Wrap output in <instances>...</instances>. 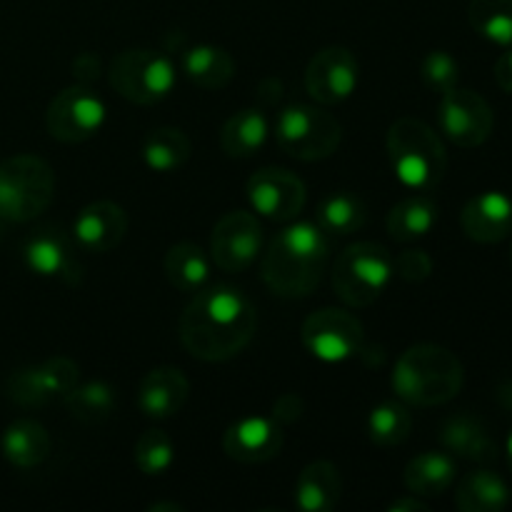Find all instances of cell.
Wrapping results in <instances>:
<instances>
[{
    "mask_svg": "<svg viewBox=\"0 0 512 512\" xmlns=\"http://www.w3.org/2000/svg\"><path fill=\"white\" fill-rule=\"evenodd\" d=\"M258 328L253 300L233 285L200 288L180 315V343L203 363H225L248 348Z\"/></svg>",
    "mask_w": 512,
    "mask_h": 512,
    "instance_id": "cell-1",
    "label": "cell"
},
{
    "mask_svg": "<svg viewBox=\"0 0 512 512\" xmlns=\"http://www.w3.org/2000/svg\"><path fill=\"white\" fill-rule=\"evenodd\" d=\"M328 263L330 235L320 228L318 220H300L270 240L260 275L280 298H305L320 285Z\"/></svg>",
    "mask_w": 512,
    "mask_h": 512,
    "instance_id": "cell-2",
    "label": "cell"
},
{
    "mask_svg": "<svg viewBox=\"0 0 512 512\" xmlns=\"http://www.w3.org/2000/svg\"><path fill=\"white\" fill-rule=\"evenodd\" d=\"M390 383L405 405L435 408L458 398L465 383V368L458 355L443 345L420 343L400 355Z\"/></svg>",
    "mask_w": 512,
    "mask_h": 512,
    "instance_id": "cell-3",
    "label": "cell"
},
{
    "mask_svg": "<svg viewBox=\"0 0 512 512\" xmlns=\"http://www.w3.org/2000/svg\"><path fill=\"white\" fill-rule=\"evenodd\" d=\"M388 158L395 178L410 190L428 193L448 170V153L440 135L413 115H403L388 130Z\"/></svg>",
    "mask_w": 512,
    "mask_h": 512,
    "instance_id": "cell-4",
    "label": "cell"
},
{
    "mask_svg": "<svg viewBox=\"0 0 512 512\" xmlns=\"http://www.w3.org/2000/svg\"><path fill=\"white\" fill-rule=\"evenodd\" d=\"M55 198V173L38 155H13L0 163V218L30 223L50 208Z\"/></svg>",
    "mask_w": 512,
    "mask_h": 512,
    "instance_id": "cell-5",
    "label": "cell"
},
{
    "mask_svg": "<svg viewBox=\"0 0 512 512\" xmlns=\"http://www.w3.org/2000/svg\"><path fill=\"white\" fill-rule=\"evenodd\" d=\"M395 278L393 255L380 243L348 245L335 258L333 288L350 308H370Z\"/></svg>",
    "mask_w": 512,
    "mask_h": 512,
    "instance_id": "cell-6",
    "label": "cell"
},
{
    "mask_svg": "<svg viewBox=\"0 0 512 512\" xmlns=\"http://www.w3.org/2000/svg\"><path fill=\"white\" fill-rule=\"evenodd\" d=\"M275 143L285 155L303 163L325 160L343 143V125L318 105H288L275 120Z\"/></svg>",
    "mask_w": 512,
    "mask_h": 512,
    "instance_id": "cell-7",
    "label": "cell"
},
{
    "mask_svg": "<svg viewBox=\"0 0 512 512\" xmlns=\"http://www.w3.org/2000/svg\"><path fill=\"white\" fill-rule=\"evenodd\" d=\"M108 83L120 98L135 105H155L173 93L178 83L175 63L153 48H128L115 55Z\"/></svg>",
    "mask_w": 512,
    "mask_h": 512,
    "instance_id": "cell-8",
    "label": "cell"
},
{
    "mask_svg": "<svg viewBox=\"0 0 512 512\" xmlns=\"http://www.w3.org/2000/svg\"><path fill=\"white\" fill-rule=\"evenodd\" d=\"M300 340L313 358L323 363H345L363 350L365 330L353 313L343 308H320L308 315Z\"/></svg>",
    "mask_w": 512,
    "mask_h": 512,
    "instance_id": "cell-9",
    "label": "cell"
},
{
    "mask_svg": "<svg viewBox=\"0 0 512 512\" xmlns=\"http://www.w3.org/2000/svg\"><path fill=\"white\" fill-rule=\"evenodd\" d=\"M105 123V103L88 85H70L60 90L45 110V128L55 140L78 145L98 135Z\"/></svg>",
    "mask_w": 512,
    "mask_h": 512,
    "instance_id": "cell-10",
    "label": "cell"
},
{
    "mask_svg": "<svg viewBox=\"0 0 512 512\" xmlns=\"http://www.w3.org/2000/svg\"><path fill=\"white\" fill-rule=\"evenodd\" d=\"M440 130L458 148H478L493 135L495 115L488 100L468 88H453L440 95Z\"/></svg>",
    "mask_w": 512,
    "mask_h": 512,
    "instance_id": "cell-11",
    "label": "cell"
},
{
    "mask_svg": "<svg viewBox=\"0 0 512 512\" xmlns=\"http://www.w3.org/2000/svg\"><path fill=\"white\" fill-rule=\"evenodd\" d=\"M360 63L343 45H328L310 58L305 68V90L320 105H340L358 90Z\"/></svg>",
    "mask_w": 512,
    "mask_h": 512,
    "instance_id": "cell-12",
    "label": "cell"
},
{
    "mask_svg": "<svg viewBox=\"0 0 512 512\" xmlns=\"http://www.w3.org/2000/svg\"><path fill=\"white\" fill-rule=\"evenodd\" d=\"M263 248V225L248 210L225 213L210 238V258L225 273H243L258 260Z\"/></svg>",
    "mask_w": 512,
    "mask_h": 512,
    "instance_id": "cell-13",
    "label": "cell"
},
{
    "mask_svg": "<svg viewBox=\"0 0 512 512\" xmlns=\"http://www.w3.org/2000/svg\"><path fill=\"white\" fill-rule=\"evenodd\" d=\"M245 193L255 213L275 223H290L298 218L308 200L303 180L285 168H263L253 173L245 185Z\"/></svg>",
    "mask_w": 512,
    "mask_h": 512,
    "instance_id": "cell-14",
    "label": "cell"
},
{
    "mask_svg": "<svg viewBox=\"0 0 512 512\" xmlns=\"http://www.w3.org/2000/svg\"><path fill=\"white\" fill-rule=\"evenodd\" d=\"M283 425L275 418L250 415L230 425L223 435V450L230 460L243 465H263L283 450Z\"/></svg>",
    "mask_w": 512,
    "mask_h": 512,
    "instance_id": "cell-15",
    "label": "cell"
},
{
    "mask_svg": "<svg viewBox=\"0 0 512 512\" xmlns=\"http://www.w3.org/2000/svg\"><path fill=\"white\" fill-rule=\"evenodd\" d=\"M128 233V213L113 200L85 205L73 220V238L85 253H108L118 248Z\"/></svg>",
    "mask_w": 512,
    "mask_h": 512,
    "instance_id": "cell-16",
    "label": "cell"
},
{
    "mask_svg": "<svg viewBox=\"0 0 512 512\" xmlns=\"http://www.w3.org/2000/svg\"><path fill=\"white\" fill-rule=\"evenodd\" d=\"M460 228L475 243H503L512 233V198L500 190L475 195L460 213Z\"/></svg>",
    "mask_w": 512,
    "mask_h": 512,
    "instance_id": "cell-17",
    "label": "cell"
},
{
    "mask_svg": "<svg viewBox=\"0 0 512 512\" xmlns=\"http://www.w3.org/2000/svg\"><path fill=\"white\" fill-rule=\"evenodd\" d=\"M190 395V383L185 373L173 365L153 368L138 388V408L150 420H168L183 410Z\"/></svg>",
    "mask_w": 512,
    "mask_h": 512,
    "instance_id": "cell-18",
    "label": "cell"
},
{
    "mask_svg": "<svg viewBox=\"0 0 512 512\" xmlns=\"http://www.w3.org/2000/svg\"><path fill=\"white\" fill-rule=\"evenodd\" d=\"M343 495L340 470L328 460H315L300 470L295 480V508L303 512H330L338 508Z\"/></svg>",
    "mask_w": 512,
    "mask_h": 512,
    "instance_id": "cell-19",
    "label": "cell"
},
{
    "mask_svg": "<svg viewBox=\"0 0 512 512\" xmlns=\"http://www.w3.org/2000/svg\"><path fill=\"white\" fill-rule=\"evenodd\" d=\"M440 443L450 455L473 460V463H495L498 443L488 433L485 423L475 415H455L440 430Z\"/></svg>",
    "mask_w": 512,
    "mask_h": 512,
    "instance_id": "cell-20",
    "label": "cell"
},
{
    "mask_svg": "<svg viewBox=\"0 0 512 512\" xmlns=\"http://www.w3.org/2000/svg\"><path fill=\"white\" fill-rule=\"evenodd\" d=\"M235 58L220 45L198 43L180 50V70L203 90H220L235 78Z\"/></svg>",
    "mask_w": 512,
    "mask_h": 512,
    "instance_id": "cell-21",
    "label": "cell"
},
{
    "mask_svg": "<svg viewBox=\"0 0 512 512\" xmlns=\"http://www.w3.org/2000/svg\"><path fill=\"white\" fill-rule=\"evenodd\" d=\"M458 475V465H455L453 455L438 453V450H428L420 453L405 465V488L418 498H438V495L448 493L450 485L455 483Z\"/></svg>",
    "mask_w": 512,
    "mask_h": 512,
    "instance_id": "cell-22",
    "label": "cell"
},
{
    "mask_svg": "<svg viewBox=\"0 0 512 512\" xmlns=\"http://www.w3.org/2000/svg\"><path fill=\"white\" fill-rule=\"evenodd\" d=\"M270 135V123L260 108H243L225 120L220 128V148L228 158H253Z\"/></svg>",
    "mask_w": 512,
    "mask_h": 512,
    "instance_id": "cell-23",
    "label": "cell"
},
{
    "mask_svg": "<svg viewBox=\"0 0 512 512\" xmlns=\"http://www.w3.org/2000/svg\"><path fill=\"white\" fill-rule=\"evenodd\" d=\"M53 448L48 430L38 423V420H15L5 428L3 438H0V450H3L5 460L15 468H35V465L45 463Z\"/></svg>",
    "mask_w": 512,
    "mask_h": 512,
    "instance_id": "cell-24",
    "label": "cell"
},
{
    "mask_svg": "<svg viewBox=\"0 0 512 512\" xmlns=\"http://www.w3.org/2000/svg\"><path fill=\"white\" fill-rule=\"evenodd\" d=\"M455 505L463 512H500L510 505V488L495 470L480 468L460 480Z\"/></svg>",
    "mask_w": 512,
    "mask_h": 512,
    "instance_id": "cell-25",
    "label": "cell"
},
{
    "mask_svg": "<svg viewBox=\"0 0 512 512\" xmlns=\"http://www.w3.org/2000/svg\"><path fill=\"white\" fill-rule=\"evenodd\" d=\"M23 260L30 273L43 278H68L73 273L70 248L58 230H38L23 245Z\"/></svg>",
    "mask_w": 512,
    "mask_h": 512,
    "instance_id": "cell-26",
    "label": "cell"
},
{
    "mask_svg": "<svg viewBox=\"0 0 512 512\" xmlns=\"http://www.w3.org/2000/svg\"><path fill=\"white\" fill-rule=\"evenodd\" d=\"M438 203H435L430 195L418 193L403 198L393 210L388 213V233L393 235L400 243H410V240H418L423 235H428L430 230L438 223Z\"/></svg>",
    "mask_w": 512,
    "mask_h": 512,
    "instance_id": "cell-27",
    "label": "cell"
},
{
    "mask_svg": "<svg viewBox=\"0 0 512 512\" xmlns=\"http://www.w3.org/2000/svg\"><path fill=\"white\" fill-rule=\"evenodd\" d=\"M165 275L180 293H198L210 280V258L200 245L178 243L165 253Z\"/></svg>",
    "mask_w": 512,
    "mask_h": 512,
    "instance_id": "cell-28",
    "label": "cell"
},
{
    "mask_svg": "<svg viewBox=\"0 0 512 512\" xmlns=\"http://www.w3.org/2000/svg\"><path fill=\"white\" fill-rule=\"evenodd\" d=\"M190 153H193L190 138L173 125L150 130L143 140V160L155 173H173L183 168L190 160Z\"/></svg>",
    "mask_w": 512,
    "mask_h": 512,
    "instance_id": "cell-29",
    "label": "cell"
},
{
    "mask_svg": "<svg viewBox=\"0 0 512 512\" xmlns=\"http://www.w3.org/2000/svg\"><path fill=\"white\" fill-rule=\"evenodd\" d=\"M65 408L75 420L85 425L103 423L113 415L115 405H118V395H115L113 385L103 383V380H90V383L75 385L68 395L63 398Z\"/></svg>",
    "mask_w": 512,
    "mask_h": 512,
    "instance_id": "cell-30",
    "label": "cell"
},
{
    "mask_svg": "<svg viewBox=\"0 0 512 512\" xmlns=\"http://www.w3.org/2000/svg\"><path fill=\"white\" fill-rule=\"evenodd\" d=\"M365 220H368V208H365L363 198L348 193V190L328 195L318 208V223L330 238L333 235L343 238V235L358 233Z\"/></svg>",
    "mask_w": 512,
    "mask_h": 512,
    "instance_id": "cell-31",
    "label": "cell"
},
{
    "mask_svg": "<svg viewBox=\"0 0 512 512\" xmlns=\"http://www.w3.org/2000/svg\"><path fill=\"white\" fill-rule=\"evenodd\" d=\"M468 23L480 38L512 48V0H470Z\"/></svg>",
    "mask_w": 512,
    "mask_h": 512,
    "instance_id": "cell-32",
    "label": "cell"
},
{
    "mask_svg": "<svg viewBox=\"0 0 512 512\" xmlns=\"http://www.w3.org/2000/svg\"><path fill=\"white\" fill-rule=\"evenodd\" d=\"M413 433V413L405 403L388 400L373 408L368 418V435L380 448H398Z\"/></svg>",
    "mask_w": 512,
    "mask_h": 512,
    "instance_id": "cell-33",
    "label": "cell"
},
{
    "mask_svg": "<svg viewBox=\"0 0 512 512\" xmlns=\"http://www.w3.org/2000/svg\"><path fill=\"white\" fill-rule=\"evenodd\" d=\"M135 465L148 478L165 475L175 463V445L165 430H145L135 443Z\"/></svg>",
    "mask_w": 512,
    "mask_h": 512,
    "instance_id": "cell-34",
    "label": "cell"
},
{
    "mask_svg": "<svg viewBox=\"0 0 512 512\" xmlns=\"http://www.w3.org/2000/svg\"><path fill=\"white\" fill-rule=\"evenodd\" d=\"M38 370L50 400H63L80 383V365L75 360L65 358V355L48 358L45 363L38 365Z\"/></svg>",
    "mask_w": 512,
    "mask_h": 512,
    "instance_id": "cell-35",
    "label": "cell"
},
{
    "mask_svg": "<svg viewBox=\"0 0 512 512\" xmlns=\"http://www.w3.org/2000/svg\"><path fill=\"white\" fill-rule=\"evenodd\" d=\"M420 75H423V83L428 85L435 93H448V90L458 88L460 80V65L448 50H430L425 55L423 65H420Z\"/></svg>",
    "mask_w": 512,
    "mask_h": 512,
    "instance_id": "cell-36",
    "label": "cell"
},
{
    "mask_svg": "<svg viewBox=\"0 0 512 512\" xmlns=\"http://www.w3.org/2000/svg\"><path fill=\"white\" fill-rule=\"evenodd\" d=\"M5 395H8L15 405H23V408H40V405L50 403L48 393H45L43 388V380H40L38 365L15 370V373L5 380Z\"/></svg>",
    "mask_w": 512,
    "mask_h": 512,
    "instance_id": "cell-37",
    "label": "cell"
},
{
    "mask_svg": "<svg viewBox=\"0 0 512 512\" xmlns=\"http://www.w3.org/2000/svg\"><path fill=\"white\" fill-rule=\"evenodd\" d=\"M393 270L405 283H423L433 273V258L420 248H408L393 258Z\"/></svg>",
    "mask_w": 512,
    "mask_h": 512,
    "instance_id": "cell-38",
    "label": "cell"
},
{
    "mask_svg": "<svg viewBox=\"0 0 512 512\" xmlns=\"http://www.w3.org/2000/svg\"><path fill=\"white\" fill-rule=\"evenodd\" d=\"M300 413H303V400L298 398V395L288 393V395H280L278 400H275V408H273V418L278 420L280 425H290L295 423V420L300 418Z\"/></svg>",
    "mask_w": 512,
    "mask_h": 512,
    "instance_id": "cell-39",
    "label": "cell"
},
{
    "mask_svg": "<svg viewBox=\"0 0 512 512\" xmlns=\"http://www.w3.org/2000/svg\"><path fill=\"white\" fill-rule=\"evenodd\" d=\"M73 70H75V75H78L80 85H88V83H93V80H98V70H100L98 55L83 53L73 63Z\"/></svg>",
    "mask_w": 512,
    "mask_h": 512,
    "instance_id": "cell-40",
    "label": "cell"
},
{
    "mask_svg": "<svg viewBox=\"0 0 512 512\" xmlns=\"http://www.w3.org/2000/svg\"><path fill=\"white\" fill-rule=\"evenodd\" d=\"M495 80H498V85L505 93L512 95V50L495 60Z\"/></svg>",
    "mask_w": 512,
    "mask_h": 512,
    "instance_id": "cell-41",
    "label": "cell"
},
{
    "mask_svg": "<svg viewBox=\"0 0 512 512\" xmlns=\"http://www.w3.org/2000/svg\"><path fill=\"white\" fill-rule=\"evenodd\" d=\"M390 512H428V503H423V500L418 498V495L410 493V498H400L395 500V503L388 505Z\"/></svg>",
    "mask_w": 512,
    "mask_h": 512,
    "instance_id": "cell-42",
    "label": "cell"
},
{
    "mask_svg": "<svg viewBox=\"0 0 512 512\" xmlns=\"http://www.w3.org/2000/svg\"><path fill=\"white\" fill-rule=\"evenodd\" d=\"M148 510L150 512H183L185 508L178 503H155V505H150Z\"/></svg>",
    "mask_w": 512,
    "mask_h": 512,
    "instance_id": "cell-43",
    "label": "cell"
},
{
    "mask_svg": "<svg viewBox=\"0 0 512 512\" xmlns=\"http://www.w3.org/2000/svg\"><path fill=\"white\" fill-rule=\"evenodd\" d=\"M505 453H508V468H510V475H512V430L508 435V445H505Z\"/></svg>",
    "mask_w": 512,
    "mask_h": 512,
    "instance_id": "cell-44",
    "label": "cell"
},
{
    "mask_svg": "<svg viewBox=\"0 0 512 512\" xmlns=\"http://www.w3.org/2000/svg\"><path fill=\"white\" fill-rule=\"evenodd\" d=\"M510 260H512V243H510Z\"/></svg>",
    "mask_w": 512,
    "mask_h": 512,
    "instance_id": "cell-45",
    "label": "cell"
}]
</instances>
